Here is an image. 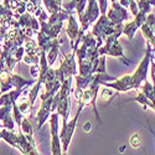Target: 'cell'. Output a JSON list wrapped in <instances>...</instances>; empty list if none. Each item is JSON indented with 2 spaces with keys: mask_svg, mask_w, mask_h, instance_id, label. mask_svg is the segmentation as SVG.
<instances>
[{
  "mask_svg": "<svg viewBox=\"0 0 155 155\" xmlns=\"http://www.w3.org/2000/svg\"><path fill=\"white\" fill-rule=\"evenodd\" d=\"M150 56H151V48H150V46L147 45L145 56L143 57V60H141L140 63L138 64V68L135 70L134 74H132L133 87H134V89H137V91H139L141 84H143V82L147 80L149 66H150Z\"/></svg>",
  "mask_w": 155,
  "mask_h": 155,
  "instance_id": "1",
  "label": "cell"
},
{
  "mask_svg": "<svg viewBox=\"0 0 155 155\" xmlns=\"http://www.w3.org/2000/svg\"><path fill=\"white\" fill-rule=\"evenodd\" d=\"M82 108L83 107L80 106L76 117L73 119L68 120L64 125H62V130L60 132V139H61V145H62L63 154H67V151H68V148H70L71 140H72V137H73V133H74V129L77 127V123H78V118H80V114L82 112Z\"/></svg>",
  "mask_w": 155,
  "mask_h": 155,
  "instance_id": "2",
  "label": "cell"
},
{
  "mask_svg": "<svg viewBox=\"0 0 155 155\" xmlns=\"http://www.w3.org/2000/svg\"><path fill=\"white\" fill-rule=\"evenodd\" d=\"M15 149H18L19 151H21L24 155H38V153L36 150L35 141L29 140L28 137L25 135L21 130L18 134V143H16Z\"/></svg>",
  "mask_w": 155,
  "mask_h": 155,
  "instance_id": "3",
  "label": "cell"
},
{
  "mask_svg": "<svg viewBox=\"0 0 155 155\" xmlns=\"http://www.w3.org/2000/svg\"><path fill=\"white\" fill-rule=\"evenodd\" d=\"M52 101L54 98H47V99H41V107L38 109L36 114L37 119V128L41 129L42 125L46 123L47 119H50V115L52 113Z\"/></svg>",
  "mask_w": 155,
  "mask_h": 155,
  "instance_id": "4",
  "label": "cell"
},
{
  "mask_svg": "<svg viewBox=\"0 0 155 155\" xmlns=\"http://www.w3.org/2000/svg\"><path fill=\"white\" fill-rule=\"evenodd\" d=\"M103 86L113 88L114 91H117L118 93L119 92H128V91H130V89H134L133 81H132V74H125V76L120 77V78H117L115 81L106 82Z\"/></svg>",
  "mask_w": 155,
  "mask_h": 155,
  "instance_id": "5",
  "label": "cell"
},
{
  "mask_svg": "<svg viewBox=\"0 0 155 155\" xmlns=\"http://www.w3.org/2000/svg\"><path fill=\"white\" fill-rule=\"evenodd\" d=\"M147 14H148V12H145V11H143V10H140V11H139V14L135 16V20H134V21L128 22V24L124 25L123 34H125V35L128 36L129 40H132L133 36H134V34H135V31H137L138 29H140V28H141V25L145 22V20H147Z\"/></svg>",
  "mask_w": 155,
  "mask_h": 155,
  "instance_id": "6",
  "label": "cell"
},
{
  "mask_svg": "<svg viewBox=\"0 0 155 155\" xmlns=\"http://www.w3.org/2000/svg\"><path fill=\"white\" fill-rule=\"evenodd\" d=\"M108 19L113 22V24H123L124 20L128 19V15H127V10L124 6H122L119 3H113V8L112 10L108 12Z\"/></svg>",
  "mask_w": 155,
  "mask_h": 155,
  "instance_id": "7",
  "label": "cell"
},
{
  "mask_svg": "<svg viewBox=\"0 0 155 155\" xmlns=\"http://www.w3.org/2000/svg\"><path fill=\"white\" fill-rule=\"evenodd\" d=\"M0 137H2V139H4L9 145H11L15 149L16 143H18V134H15L12 130H9V129L4 128V129H2V132H0Z\"/></svg>",
  "mask_w": 155,
  "mask_h": 155,
  "instance_id": "8",
  "label": "cell"
},
{
  "mask_svg": "<svg viewBox=\"0 0 155 155\" xmlns=\"http://www.w3.org/2000/svg\"><path fill=\"white\" fill-rule=\"evenodd\" d=\"M61 42H62V41L56 40L55 44L52 45V47H51V48L47 51L46 57H47V62H48V66H50V67L55 63V61H56V58H57V55H58V50H60V45H61Z\"/></svg>",
  "mask_w": 155,
  "mask_h": 155,
  "instance_id": "9",
  "label": "cell"
},
{
  "mask_svg": "<svg viewBox=\"0 0 155 155\" xmlns=\"http://www.w3.org/2000/svg\"><path fill=\"white\" fill-rule=\"evenodd\" d=\"M20 130L28 137L29 140L35 141V140H34V129H32V125H31V123H30L29 119H26V118H24V119H22V123H21V127H20Z\"/></svg>",
  "mask_w": 155,
  "mask_h": 155,
  "instance_id": "10",
  "label": "cell"
},
{
  "mask_svg": "<svg viewBox=\"0 0 155 155\" xmlns=\"http://www.w3.org/2000/svg\"><path fill=\"white\" fill-rule=\"evenodd\" d=\"M103 87H104V88H103L102 92H101V98L102 99H110L114 96L118 94V92L114 91L113 88H109V87H106V86H103Z\"/></svg>",
  "mask_w": 155,
  "mask_h": 155,
  "instance_id": "11",
  "label": "cell"
},
{
  "mask_svg": "<svg viewBox=\"0 0 155 155\" xmlns=\"http://www.w3.org/2000/svg\"><path fill=\"white\" fill-rule=\"evenodd\" d=\"M129 144H130V147L133 148V149H138L139 147H140V144H141V140H140V137H139V134H133L132 137H130V139H129Z\"/></svg>",
  "mask_w": 155,
  "mask_h": 155,
  "instance_id": "12",
  "label": "cell"
},
{
  "mask_svg": "<svg viewBox=\"0 0 155 155\" xmlns=\"http://www.w3.org/2000/svg\"><path fill=\"white\" fill-rule=\"evenodd\" d=\"M99 4H101V14L102 15H106V10H107V0H99Z\"/></svg>",
  "mask_w": 155,
  "mask_h": 155,
  "instance_id": "13",
  "label": "cell"
},
{
  "mask_svg": "<svg viewBox=\"0 0 155 155\" xmlns=\"http://www.w3.org/2000/svg\"><path fill=\"white\" fill-rule=\"evenodd\" d=\"M83 128H84V132H87V133H88L89 130H91V123L88 122L87 124H84V127H83Z\"/></svg>",
  "mask_w": 155,
  "mask_h": 155,
  "instance_id": "14",
  "label": "cell"
}]
</instances>
